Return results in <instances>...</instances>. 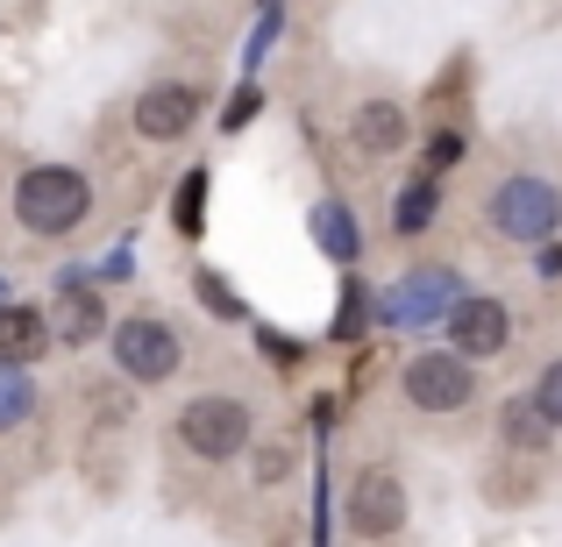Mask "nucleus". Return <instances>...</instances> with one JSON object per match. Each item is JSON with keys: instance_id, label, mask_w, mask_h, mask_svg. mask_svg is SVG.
<instances>
[{"instance_id": "nucleus-1", "label": "nucleus", "mask_w": 562, "mask_h": 547, "mask_svg": "<svg viewBox=\"0 0 562 547\" xmlns=\"http://www.w3.org/2000/svg\"><path fill=\"white\" fill-rule=\"evenodd\" d=\"M8 214L29 242H65L93 220V179L79 164H29L8 185Z\"/></svg>"}, {"instance_id": "nucleus-2", "label": "nucleus", "mask_w": 562, "mask_h": 547, "mask_svg": "<svg viewBox=\"0 0 562 547\" xmlns=\"http://www.w3.org/2000/svg\"><path fill=\"white\" fill-rule=\"evenodd\" d=\"M171 441H179V455L206 469H228L235 455L257 441V406H249L243 391H192L179 412H171Z\"/></svg>"}, {"instance_id": "nucleus-3", "label": "nucleus", "mask_w": 562, "mask_h": 547, "mask_svg": "<svg viewBox=\"0 0 562 547\" xmlns=\"http://www.w3.org/2000/svg\"><path fill=\"white\" fill-rule=\"evenodd\" d=\"M484 228L513 249H535L562 228V185L541 179V171H506L492 192H484Z\"/></svg>"}, {"instance_id": "nucleus-4", "label": "nucleus", "mask_w": 562, "mask_h": 547, "mask_svg": "<svg viewBox=\"0 0 562 547\" xmlns=\"http://www.w3.org/2000/svg\"><path fill=\"white\" fill-rule=\"evenodd\" d=\"M108 363L122 369V384H143V391L179 384L186 377V334L165 314H122L108 328Z\"/></svg>"}, {"instance_id": "nucleus-5", "label": "nucleus", "mask_w": 562, "mask_h": 547, "mask_svg": "<svg viewBox=\"0 0 562 547\" xmlns=\"http://www.w3.org/2000/svg\"><path fill=\"white\" fill-rule=\"evenodd\" d=\"M398 398L413 412H427V420H449V412H463L477 398V363H463L456 349H413L398 363Z\"/></svg>"}, {"instance_id": "nucleus-6", "label": "nucleus", "mask_w": 562, "mask_h": 547, "mask_svg": "<svg viewBox=\"0 0 562 547\" xmlns=\"http://www.w3.org/2000/svg\"><path fill=\"white\" fill-rule=\"evenodd\" d=\"M342 520H349V534H357V540L406 534V520H413L406 477H398L392 463H357V477H349V491H342Z\"/></svg>"}, {"instance_id": "nucleus-7", "label": "nucleus", "mask_w": 562, "mask_h": 547, "mask_svg": "<svg viewBox=\"0 0 562 547\" xmlns=\"http://www.w3.org/2000/svg\"><path fill=\"white\" fill-rule=\"evenodd\" d=\"M463 277L449 271V263H413L406 277H392V285L378 292V320L384 328H441V314H449L456 299H463Z\"/></svg>"}, {"instance_id": "nucleus-8", "label": "nucleus", "mask_w": 562, "mask_h": 547, "mask_svg": "<svg viewBox=\"0 0 562 547\" xmlns=\"http://www.w3.org/2000/svg\"><path fill=\"white\" fill-rule=\"evenodd\" d=\"M206 122V86H192V79H150L136 100H128V128H136L143 143H186L192 128Z\"/></svg>"}, {"instance_id": "nucleus-9", "label": "nucleus", "mask_w": 562, "mask_h": 547, "mask_svg": "<svg viewBox=\"0 0 562 547\" xmlns=\"http://www.w3.org/2000/svg\"><path fill=\"white\" fill-rule=\"evenodd\" d=\"M513 342V306L498 292H463V299L441 314V349H456L463 363H492Z\"/></svg>"}, {"instance_id": "nucleus-10", "label": "nucleus", "mask_w": 562, "mask_h": 547, "mask_svg": "<svg viewBox=\"0 0 562 547\" xmlns=\"http://www.w3.org/2000/svg\"><path fill=\"white\" fill-rule=\"evenodd\" d=\"M406 143H413V114H406V100H392V93L357 100V114H349V150H357L363 164H392Z\"/></svg>"}, {"instance_id": "nucleus-11", "label": "nucleus", "mask_w": 562, "mask_h": 547, "mask_svg": "<svg viewBox=\"0 0 562 547\" xmlns=\"http://www.w3.org/2000/svg\"><path fill=\"white\" fill-rule=\"evenodd\" d=\"M50 314H43L36 299H0V356L8 363H36V356H50Z\"/></svg>"}, {"instance_id": "nucleus-12", "label": "nucleus", "mask_w": 562, "mask_h": 547, "mask_svg": "<svg viewBox=\"0 0 562 547\" xmlns=\"http://www.w3.org/2000/svg\"><path fill=\"white\" fill-rule=\"evenodd\" d=\"M306 228H314V249H321L328 263H342V271H349V263L363 257V228H357V214H349L342 200H321Z\"/></svg>"}, {"instance_id": "nucleus-13", "label": "nucleus", "mask_w": 562, "mask_h": 547, "mask_svg": "<svg viewBox=\"0 0 562 547\" xmlns=\"http://www.w3.org/2000/svg\"><path fill=\"white\" fill-rule=\"evenodd\" d=\"M36 412H43V391H36V377H29V363H8V356H0V441L22 434Z\"/></svg>"}, {"instance_id": "nucleus-14", "label": "nucleus", "mask_w": 562, "mask_h": 547, "mask_svg": "<svg viewBox=\"0 0 562 547\" xmlns=\"http://www.w3.org/2000/svg\"><path fill=\"white\" fill-rule=\"evenodd\" d=\"M498 441H506L513 455H541L555 441V426L535 412V398H506V406H498Z\"/></svg>"}, {"instance_id": "nucleus-15", "label": "nucleus", "mask_w": 562, "mask_h": 547, "mask_svg": "<svg viewBox=\"0 0 562 547\" xmlns=\"http://www.w3.org/2000/svg\"><path fill=\"white\" fill-rule=\"evenodd\" d=\"M435 206H441V179H435V171H420V179H413L406 192H398V206H392V228H398V235H420L427 220H435Z\"/></svg>"}, {"instance_id": "nucleus-16", "label": "nucleus", "mask_w": 562, "mask_h": 547, "mask_svg": "<svg viewBox=\"0 0 562 547\" xmlns=\"http://www.w3.org/2000/svg\"><path fill=\"white\" fill-rule=\"evenodd\" d=\"M100 299H86V292H65V320H50V334H65V342H93L100 334Z\"/></svg>"}, {"instance_id": "nucleus-17", "label": "nucleus", "mask_w": 562, "mask_h": 547, "mask_svg": "<svg viewBox=\"0 0 562 547\" xmlns=\"http://www.w3.org/2000/svg\"><path fill=\"white\" fill-rule=\"evenodd\" d=\"M192 285H200V306H206V314H221V320H243V314H249V306L235 299V285H228V277L200 271V277H192Z\"/></svg>"}, {"instance_id": "nucleus-18", "label": "nucleus", "mask_w": 562, "mask_h": 547, "mask_svg": "<svg viewBox=\"0 0 562 547\" xmlns=\"http://www.w3.org/2000/svg\"><path fill=\"white\" fill-rule=\"evenodd\" d=\"M527 398H535V412H541V420H549L555 434H562V356H555V363L535 377V391H527Z\"/></svg>"}, {"instance_id": "nucleus-19", "label": "nucleus", "mask_w": 562, "mask_h": 547, "mask_svg": "<svg viewBox=\"0 0 562 547\" xmlns=\"http://www.w3.org/2000/svg\"><path fill=\"white\" fill-rule=\"evenodd\" d=\"M285 477H292V441H263L257 448V491H271Z\"/></svg>"}, {"instance_id": "nucleus-20", "label": "nucleus", "mask_w": 562, "mask_h": 547, "mask_svg": "<svg viewBox=\"0 0 562 547\" xmlns=\"http://www.w3.org/2000/svg\"><path fill=\"white\" fill-rule=\"evenodd\" d=\"M200 192H206V171H192V179L179 185V228L200 235Z\"/></svg>"}, {"instance_id": "nucleus-21", "label": "nucleus", "mask_w": 562, "mask_h": 547, "mask_svg": "<svg viewBox=\"0 0 562 547\" xmlns=\"http://www.w3.org/2000/svg\"><path fill=\"white\" fill-rule=\"evenodd\" d=\"M263 356H271L278 369H292V363H300V342H292V334H278V328H263Z\"/></svg>"}, {"instance_id": "nucleus-22", "label": "nucleus", "mask_w": 562, "mask_h": 547, "mask_svg": "<svg viewBox=\"0 0 562 547\" xmlns=\"http://www.w3.org/2000/svg\"><path fill=\"white\" fill-rule=\"evenodd\" d=\"M456 157H463V136H435V143H427V164H456Z\"/></svg>"}, {"instance_id": "nucleus-23", "label": "nucleus", "mask_w": 562, "mask_h": 547, "mask_svg": "<svg viewBox=\"0 0 562 547\" xmlns=\"http://www.w3.org/2000/svg\"><path fill=\"white\" fill-rule=\"evenodd\" d=\"M0 299H8V277H0Z\"/></svg>"}]
</instances>
